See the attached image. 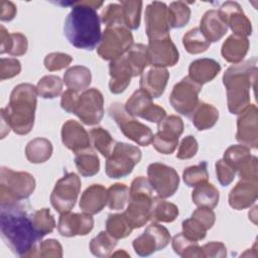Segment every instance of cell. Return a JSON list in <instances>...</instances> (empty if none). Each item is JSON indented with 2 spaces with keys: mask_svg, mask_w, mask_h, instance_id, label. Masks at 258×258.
<instances>
[{
  "mask_svg": "<svg viewBox=\"0 0 258 258\" xmlns=\"http://www.w3.org/2000/svg\"><path fill=\"white\" fill-rule=\"evenodd\" d=\"M0 233L5 245L19 257H36L38 242L31 214L19 204L1 207Z\"/></svg>",
  "mask_w": 258,
  "mask_h": 258,
  "instance_id": "obj_1",
  "label": "cell"
},
{
  "mask_svg": "<svg viewBox=\"0 0 258 258\" xmlns=\"http://www.w3.org/2000/svg\"><path fill=\"white\" fill-rule=\"evenodd\" d=\"M72 10L68 14L63 32L69 42L77 48L93 50L98 47L101 39V20L97 10L102 1H76L71 3Z\"/></svg>",
  "mask_w": 258,
  "mask_h": 258,
  "instance_id": "obj_2",
  "label": "cell"
},
{
  "mask_svg": "<svg viewBox=\"0 0 258 258\" xmlns=\"http://www.w3.org/2000/svg\"><path fill=\"white\" fill-rule=\"evenodd\" d=\"M257 58L251 57L229 67L223 75L227 90L230 113L238 115L250 105V89L255 88L257 79Z\"/></svg>",
  "mask_w": 258,
  "mask_h": 258,
  "instance_id": "obj_3",
  "label": "cell"
},
{
  "mask_svg": "<svg viewBox=\"0 0 258 258\" xmlns=\"http://www.w3.org/2000/svg\"><path fill=\"white\" fill-rule=\"evenodd\" d=\"M36 87L22 83L14 87L10 94L9 103L0 111L1 119L18 135L28 134L34 124L37 104Z\"/></svg>",
  "mask_w": 258,
  "mask_h": 258,
  "instance_id": "obj_4",
  "label": "cell"
},
{
  "mask_svg": "<svg viewBox=\"0 0 258 258\" xmlns=\"http://www.w3.org/2000/svg\"><path fill=\"white\" fill-rule=\"evenodd\" d=\"M153 188L145 176L135 177L129 188V204L123 213L132 229L143 227L150 220Z\"/></svg>",
  "mask_w": 258,
  "mask_h": 258,
  "instance_id": "obj_5",
  "label": "cell"
},
{
  "mask_svg": "<svg viewBox=\"0 0 258 258\" xmlns=\"http://www.w3.org/2000/svg\"><path fill=\"white\" fill-rule=\"evenodd\" d=\"M35 189V179L26 171H15L2 166L0 170V206L18 204L28 199Z\"/></svg>",
  "mask_w": 258,
  "mask_h": 258,
  "instance_id": "obj_6",
  "label": "cell"
},
{
  "mask_svg": "<svg viewBox=\"0 0 258 258\" xmlns=\"http://www.w3.org/2000/svg\"><path fill=\"white\" fill-rule=\"evenodd\" d=\"M133 35L123 24L106 25L97 52L105 60H113L125 54L133 45Z\"/></svg>",
  "mask_w": 258,
  "mask_h": 258,
  "instance_id": "obj_7",
  "label": "cell"
},
{
  "mask_svg": "<svg viewBox=\"0 0 258 258\" xmlns=\"http://www.w3.org/2000/svg\"><path fill=\"white\" fill-rule=\"evenodd\" d=\"M141 150L129 143L116 142L111 155L107 158L105 171L110 178H122L129 175L141 160Z\"/></svg>",
  "mask_w": 258,
  "mask_h": 258,
  "instance_id": "obj_8",
  "label": "cell"
},
{
  "mask_svg": "<svg viewBox=\"0 0 258 258\" xmlns=\"http://www.w3.org/2000/svg\"><path fill=\"white\" fill-rule=\"evenodd\" d=\"M108 114L128 139L141 146H147L152 142L153 133L151 129L128 114L123 104L112 103L108 108Z\"/></svg>",
  "mask_w": 258,
  "mask_h": 258,
  "instance_id": "obj_9",
  "label": "cell"
},
{
  "mask_svg": "<svg viewBox=\"0 0 258 258\" xmlns=\"http://www.w3.org/2000/svg\"><path fill=\"white\" fill-rule=\"evenodd\" d=\"M81 190V179L75 172H67L60 177L50 195L51 206L59 214L71 212Z\"/></svg>",
  "mask_w": 258,
  "mask_h": 258,
  "instance_id": "obj_10",
  "label": "cell"
},
{
  "mask_svg": "<svg viewBox=\"0 0 258 258\" xmlns=\"http://www.w3.org/2000/svg\"><path fill=\"white\" fill-rule=\"evenodd\" d=\"M202 87L188 77H184L174 85L169 96L170 105L177 113L189 117L200 103L199 94Z\"/></svg>",
  "mask_w": 258,
  "mask_h": 258,
  "instance_id": "obj_11",
  "label": "cell"
},
{
  "mask_svg": "<svg viewBox=\"0 0 258 258\" xmlns=\"http://www.w3.org/2000/svg\"><path fill=\"white\" fill-rule=\"evenodd\" d=\"M148 180L158 198L172 197L178 188L179 176L176 170L164 163L153 162L147 167Z\"/></svg>",
  "mask_w": 258,
  "mask_h": 258,
  "instance_id": "obj_12",
  "label": "cell"
},
{
  "mask_svg": "<svg viewBox=\"0 0 258 258\" xmlns=\"http://www.w3.org/2000/svg\"><path fill=\"white\" fill-rule=\"evenodd\" d=\"M74 114L86 125L100 123L104 116L103 94L96 88L84 91L79 96Z\"/></svg>",
  "mask_w": 258,
  "mask_h": 258,
  "instance_id": "obj_13",
  "label": "cell"
},
{
  "mask_svg": "<svg viewBox=\"0 0 258 258\" xmlns=\"http://www.w3.org/2000/svg\"><path fill=\"white\" fill-rule=\"evenodd\" d=\"M169 231L162 225L152 222L142 235L134 239L132 246L137 255L146 257L164 249L170 242Z\"/></svg>",
  "mask_w": 258,
  "mask_h": 258,
  "instance_id": "obj_14",
  "label": "cell"
},
{
  "mask_svg": "<svg viewBox=\"0 0 258 258\" xmlns=\"http://www.w3.org/2000/svg\"><path fill=\"white\" fill-rule=\"evenodd\" d=\"M125 110L133 117H140L152 123H159L166 117L165 110L154 104L152 98L145 91H135L125 104Z\"/></svg>",
  "mask_w": 258,
  "mask_h": 258,
  "instance_id": "obj_15",
  "label": "cell"
},
{
  "mask_svg": "<svg viewBox=\"0 0 258 258\" xmlns=\"http://www.w3.org/2000/svg\"><path fill=\"white\" fill-rule=\"evenodd\" d=\"M148 63L155 68L173 67L179 59V52L170 35L148 40Z\"/></svg>",
  "mask_w": 258,
  "mask_h": 258,
  "instance_id": "obj_16",
  "label": "cell"
},
{
  "mask_svg": "<svg viewBox=\"0 0 258 258\" xmlns=\"http://www.w3.org/2000/svg\"><path fill=\"white\" fill-rule=\"evenodd\" d=\"M145 31L148 39L169 36V20L167 6L163 2L153 1L145 9Z\"/></svg>",
  "mask_w": 258,
  "mask_h": 258,
  "instance_id": "obj_17",
  "label": "cell"
},
{
  "mask_svg": "<svg viewBox=\"0 0 258 258\" xmlns=\"http://www.w3.org/2000/svg\"><path fill=\"white\" fill-rule=\"evenodd\" d=\"M236 139L249 148H257L258 145V110L250 104L243 110L237 119Z\"/></svg>",
  "mask_w": 258,
  "mask_h": 258,
  "instance_id": "obj_18",
  "label": "cell"
},
{
  "mask_svg": "<svg viewBox=\"0 0 258 258\" xmlns=\"http://www.w3.org/2000/svg\"><path fill=\"white\" fill-rule=\"evenodd\" d=\"M218 13L226 25L231 28L233 34L247 37L252 33L251 22L238 2H224L220 6Z\"/></svg>",
  "mask_w": 258,
  "mask_h": 258,
  "instance_id": "obj_19",
  "label": "cell"
},
{
  "mask_svg": "<svg viewBox=\"0 0 258 258\" xmlns=\"http://www.w3.org/2000/svg\"><path fill=\"white\" fill-rule=\"evenodd\" d=\"M94 228V219L87 213H62L57 223V231L63 237L86 236Z\"/></svg>",
  "mask_w": 258,
  "mask_h": 258,
  "instance_id": "obj_20",
  "label": "cell"
},
{
  "mask_svg": "<svg viewBox=\"0 0 258 258\" xmlns=\"http://www.w3.org/2000/svg\"><path fill=\"white\" fill-rule=\"evenodd\" d=\"M61 141L75 154L91 147V139L87 130L77 121L68 120L61 127Z\"/></svg>",
  "mask_w": 258,
  "mask_h": 258,
  "instance_id": "obj_21",
  "label": "cell"
},
{
  "mask_svg": "<svg viewBox=\"0 0 258 258\" xmlns=\"http://www.w3.org/2000/svg\"><path fill=\"white\" fill-rule=\"evenodd\" d=\"M109 89L113 94L123 93L130 85L131 78H133L132 69L127 60L126 54H123L109 63Z\"/></svg>",
  "mask_w": 258,
  "mask_h": 258,
  "instance_id": "obj_22",
  "label": "cell"
},
{
  "mask_svg": "<svg viewBox=\"0 0 258 258\" xmlns=\"http://www.w3.org/2000/svg\"><path fill=\"white\" fill-rule=\"evenodd\" d=\"M258 197V180L241 179L229 194V205L237 211L251 207Z\"/></svg>",
  "mask_w": 258,
  "mask_h": 258,
  "instance_id": "obj_23",
  "label": "cell"
},
{
  "mask_svg": "<svg viewBox=\"0 0 258 258\" xmlns=\"http://www.w3.org/2000/svg\"><path fill=\"white\" fill-rule=\"evenodd\" d=\"M169 73L166 68H151L143 72L140 79V89L150 95L152 99L159 98L165 91Z\"/></svg>",
  "mask_w": 258,
  "mask_h": 258,
  "instance_id": "obj_24",
  "label": "cell"
},
{
  "mask_svg": "<svg viewBox=\"0 0 258 258\" xmlns=\"http://www.w3.org/2000/svg\"><path fill=\"white\" fill-rule=\"evenodd\" d=\"M108 203V191L102 184H92L85 189L80 200V209L89 215L100 213Z\"/></svg>",
  "mask_w": 258,
  "mask_h": 258,
  "instance_id": "obj_25",
  "label": "cell"
},
{
  "mask_svg": "<svg viewBox=\"0 0 258 258\" xmlns=\"http://www.w3.org/2000/svg\"><path fill=\"white\" fill-rule=\"evenodd\" d=\"M221 71V64L213 58H198L188 67V78L199 85L213 81Z\"/></svg>",
  "mask_w": 258,
  "mask_h": 258,
  "instance_id": "obj_26",
  "label": "cell"
},
{
  "mask_svg": "<svg viewBox=\"0 0 258 258\" xmlns=\"http://www.w3.org/2000/svg\"><path fill=\"white\" fill-rule=\"evenodd\" d=\"M199 28L210 42L219 41L228 31V26L215 9L208 10L204 14Z\"/></svg>",
  "mask_w": 258,
  "mask_h": 258,
  "instance_id": "obj_27",
  "label": "cell"
},
{
  "mask_svg": "<svg viewBox=\"0 0 258 258\" xmlns=\"http://www.w3.org/2000/svg\"><path fill=\"white\" fill-rule=\"evenodd\" d=\"M250 42L247 37L231 34L223 43L221 53L224 59L231 63L241 62L247 54Z\"/></svg>",
  "mask_w": 258,
  "mask_h": 258,
  "instance_id": "obj_28",
  "label": "cell"
},
{
  "mask_svg": "<svg viewBox=\"0 0 258 258\" xmlns=\"http://www.w3.org/2000/svg\"><path fill=\"white\" fill-rule=\"evenodd\" d=\"M0 53H8L13 56L24 55L28 48V41L20 32L8 33L6 28L0 26Z\"/></svg>",
  "mask_w": 258,
  "mask_h": 258,
  "instance_id": "obj_29",
  "label": "cell"
},
{
  "mask_svg": "<svg viewBox=\"0 0 258 258\" xmlns=\"http://www.w3.org/2000/svg\"><path fill=\"white\" fill-rule=\"evenodd\" d=\"M189 117L194 126L198 130L204 131L215 126L219 119V111L209 103L200 102Z\"/></svg>",
  "mask_w": 258,
  "mask_h": 258,
  "instance_id": "obj_30",
  "label": "cell"
},
{
  "mask_svg": "<svg viewBox=\"0 0 258 258\" xmlns=\"http://www.w3.org/2000/svg\"><path fill=\"white\" fill-rule=\"evenodd\" d=\"M92 74L85 66H74L68 69L63 75L64 85L76 92H84L91 85Z\"/></svg>",
  "mask_w": 258,
  "mask_h": 258,
  "instance_id": "obj_31",
  "label": "cell"
},
{
  "mask_svg": "<svg viewBox=\"0 0 258 258\" xmlns=\"http://www.w3.org/2000/svg\"><path fill=\"white\" fill-rule=\"evenodd\" d=\"M51 142L43 137H36L30 140L25 147V156L31 163H43L52 154Z\"/></svg>",
  "mask_w": 258,
  "mask_h": 258,
  "instance_id": "obj_32",
  "label": "cell"
},
{
  "mask_svg": "<svg viewBox=\"0 0 258 258\" xmlns=\"http://www.w3.org/2000/svg\"><path fill=\"white\" fill-rule=\"evenodd\" d=\"M191 200L198 207L214 209L219 203L220 194L214 184L206 181L195 186L191 192Z\"/></svg>",
  "mask_w": 258,
  "mask_h": 258,
  "instance_id": "obj_33",
  "label": "cell"
},
{
  "mask_svg": "<svg viewBox=\"0 0 258 258\" xmlns=\"http://www.w3.org/2000/svg\"><path fill=\"white\" fill-rule=\"evenodd\" d=\"M75 164L81 175L89 177L100 170V160L97 153L90 147L76 153Z\"/></svg>",
  "mask_w": 258,
  "mask_h": 258,
  "instance_id": "obj_34",
  "label": "cell"
},
{
  "mask_svg": "<svg viewBox=\"0 0 258 258\" xmlns=\"http://www.w3.org/2000/svg\"><path fill=\"white\" fill-rule=\"evenodd\" d=\"M178 214L179 211L176 205L158 197L153 200L150 213V220L152 222L171 223L177 218Z\"/></svg>",
  "mask_w": 258,
  "mask_h": 258,
  "instance_id": "obj_35",
  "label": "cell"
},
{
  "mask_svg": "<svg viewBox=\"0 0 258 258\" xmlns=\"http://www.w3.org/2000/svg\"><path fill=\"white\" fill-rule=\"evenodd\" d=\"M172 249L175 254L182 258H202V247L198 242L187 239L182 233L176 234L172 238Z\"/></svg>",
  "mask_w": 258,
  "mask_h": 258,
  "instance_id": "obj_36",
  "label": "cell"
},
{
  "mask_svg": "<svg viewBox=\"0 0 258 258\" xmlns=\"http://www.w3.org/2000/svg\"><path fill=\"white\" fill-rule=\"evenodd\" d=\"M125 54L132 69L133 77L142 75L144 69L149 64L147 56V45L142 43L133 44Z\"/></svg>",
  "mask_w": 258,
  "mask_h": 258,
  "instance_id": "obj_37",
  "label": "cell"
},
{
  "mask_svg": "<svg viewBox=\"0 0 258 258\" xmlns=\"http://www.w3.org/2000/svg\"><path fill=\"white\" fill-rule=\"evenodd\" d=\"M91 144L95 149H97L104 157L108 158L114 148L115 141L111 134L102 127H95L90 130Z\"/></svg>",
  "mask_w": 258,
  "mask_h": 258,
  "instance_id": "obj_38",
  "label": "cell"
},
{
  "mask_svg": "<svg viewBox=\"0 0 258 258\" xmlns=\"http://www.w3.org/2000/svg\"><path fill=\"white\" fill-rule=\"evenodd\" d=\"M182 44L187 52L199 54L205 52L210 47L211 42L206 38L199 27H195L183 35Z\"/></svg>",
  "mask_w": 258,
  "mask_h": 258,
  "instance_id": "obj_39",
  "label": "cell"
},
{
  "mask_svg": "<svg viewBox=\"0 0 258 258\" xmlns=\"http://www.w3.org/2000/svg\"><path fill=\"white\" fill-rule=\"evenodd\" d=\"M117 241L107 231H102L91 240L90 251L94 256L108 257L115 249Z\"/></svg>",
  "mask_w": 258,
  "mask_h": 258,
  "instance_id": "obj_40",
  "label": "cell"
},
{
  "mask_svg": "<svg viewBox=\"0 0 258 258\" xmlns=\"http://www.w3.org/2000/svg\"><path fill=\"white\" fill-rule=\"evenodd\" d=\"M183 122L180 117L176 115H170L158 123L156 134L169 140L178 141V137L183 132Z\"/></svg>",
  "mask_w": 258,
  "mask_h": 258,
  "instance_id": "obj_41",
  "label": "cell"
},
{
  "mask_svg": "<svg viewBox=\"0 0 258 258\" xmlns=\"http://www.w3.org/2000/svg\"><path fill=\"white\" fill-rule=\"evenodd\" d=\"M190 8L186 2L175 1L167 7L170 28H181L187 24L190 18Z\"/></svg>",
  "mask_w": 258,
  "mask_h": 258,
  "instance_id": "obj_42",
  "label": "cell"
},
{
  "mask_svg": "<svg viewBox=\"0 0 258 258\" xmlns=\"http://www.w3.org/2000/svg\"><path fill=\"white\" fill-rule=\"evenodd\" d=\"M63 81L54 75H47L42 77L37 85L36 90L39 97L42 99H53L61 94Z\"/></svg>",
  "mask_w": 258,
  "mask_h": 258,
  "instance_id": "obj_43",
  "label": "cell"
},
{
  "mask_svg": "<svg viewBox=\"0 0 258 258\" xmlns=\"http://www.w3.org/2000/svg\"><path fill=\"white\" fill-rule=\"evenodd\" d=\"M123 11V20L124 25L128 29L136 30L140 25V15L142 9V1L140 0H127L120 1Z\"/></svg>",
  "mask_w": 258,
  "mask_h": 258,
  "instance_id": "obj_44",
  "label": "cell"
},
{
  "mask_svg": "<svg viewBox=\"0 0 258 258\" xmlns=\"http://www.w3.org/2000/svg\"><path fill=\"white\" fill-rule=\"evenodd\" d=\"M31 218L35 231L40 239L51 233L55 228V220L47 208L33 212L31 214Z\"/></svg>",
  "mask_w": 258,
  "mask_h": 258,
  "instance_id": "obj_45",
  "label": "cell"
},
{
  "mask_svg": "<svg viewBox=\"0 0 258 258\" xmlns=\"http://www.w3.org/2000/svg\"><path fill=\"white\" fill-rule=\"evenodd\" d=\"M132 230L123 214H110L106 220V231L117 240L128 237Z\"/></svg>",
  "mask_w": 258,
  "mask_h": 258,
  "instance_id": "obj_46",
  "label": "cell"
},
{
  "mask_svg": "<svg viewBox=\"0 0 258 258\" xmlns=\"http://www.w3.org/2000/svg\"><path fill=\"white\" fill-rule=\"evenodd\" d=\"M108 206L111 210H123L129 199V187L125 183H114L108 189Z\"/></svg>",
  "mask_w": 258,
  "mask_h": 258,
  "instance_id": "obj_47",
  "label": "cell"
},
{
  "mask_svg": "<svg viewBox=\"0 0 258 258\" xmlns=\"http://www.w3.org/2000/svg\"><path fill=\"white\" fill-rule=\"evenodd\" d=\"M209 172L208 164L206 161H202L198 165H192L186 167L182 172V179L184 183L189 187H195L196 185L208 181Z\"/></svg>",
  "mask_w": 258,
  "mask_h": 258,
  "instance_id": "obj_48",
  "label": "cell"
},
{
  "mask_svg": "<svg viewBox=\"0 0 258 258\" xmlns=\"http://www.w3.org/2000/svg\"><path fill=\"white\" fill-rule=\"evenodd\" d=\"M251 156L250 148L243 144L231 145L228 147L224 153V158L228 163H230L236 170V168L248 157Z\"/></svg>",
  "mask_w": 258,
  "mask_h": 258,
  "instance_id": "obj_49",
  "label": "cell"
},
{
  "mask_svg": "<svg viewBox=\"0 0 258 258\" xmlns=\"http://www.w3.org/2000/svg\"><path fill=\"white\" fill-rule=\"evenodd\" d=\"M182 227V234L189 240L192 241H201L205 239L207 235L208 229L197 219L190 217L189 219H186L181 224Z\"/></svg>",
  "mask_w": 258,
  "mask_h": 258,
  "instance_id": "obj_50",
  "label": "cell"
},
{
  "mask_svg": "<svg viewBox=\"0 0 258 258\" xmlns=\"http://www.w3.org/2000/svg\"><path fill=\"white\" fill-rule=\"evenodd\" d=\"M73 61V57L64 52H50L43 60L44 67L49 72L62 70Z\"/></svg>",
  "mask_w": 258,
  "mask_h": 258,
  "instance_id": "obj_51",
  "label": "cell"
},
{
  "mask_svg": "<svg viewBox=\"0 0 258 258\" xmlns=\"http://www.w3.org/2000/svg\"><path fill=\"white\" fill-rule=\"evenodd\" d=\"M36 257L61 258L62 247L60 243L54 239H47V240L41 241L37 247Z\"/></svg>",
  "mask_w": 258,
  "mask_h": 258,
  "instance_id": "obj_52",
  "label": "cell"
},
{
  "mask_svg": "<svg viewBox=\"0 0 258 258\" xmlns=\"http://www.w3.org/2000/svg\"><path fill=\"white\" fill-rule=\"evenodd\" d=\"M236 171L241 179L245 180H258V160L257 157L251 155L244 160L237 168Z\"/></svg>",
  "mask_w": 258,
  "mask_h": 258,
  "instance_id": "obj_53",
  "label": "cell"
},
{
  "mask_svg": "<svg viewBox=\"0 0 258 258\" xmlns=\"http://www.w3.org/2000/svg\"><path fill=\"white\" fill-rule=\"evenodd\" d=\"M100 20L106 25L109 24H123V11L121 4L118 3H111L106 8L103 9Z\"/></svg>",
  "mask_w": 258,
  "mask_h": 258,
  "instance_id": "obj_54",
  "label": "cell"
},
{
  "mask_svg": "<svg viewBox=\"0 0 258 258\" xmlns=\"http://www.w3.org/2000/svg\"><path fill=\"white\" fill-rule=\"evenodd\" d=\"M216 174L221 185L227 186L234 180L236 170L225 159H219L216 162Z\"/></svg>",
  "mask_w": 258,
  "mask_h": 258,
  "instance_id": "obj_55",
  "label": "cell"
},
{
  "mask_svg": "<svg viewBox=\"0 0 258 258\" xmlns=\"http://www.w3.org/2000/svg\"><path fill=\"white\" fill-rule=\"evenodd\" d=\"M199 149V144L197 139L192 135L185 136L178 147L176 157L178 159H189L194 157Z\"/></svg>",
  "mask_w": 258,
  "mask_h": 258,
  "instance_id": "obj_56",
  "label": "cell"
},
{
  "mask_svg": "<svg viewBox=\"0 0 258 258\" xmlns=\"http://www.w3.org/2000/svg\"><path fill=\"white\" fill-rule=\"evenodd\" d=\"M21 72V63L16 58L2 57L0 59V80L11 79Z\"/></svg>",
  "mask_w": 258,
  "mask_h": 258,
  "instance_id": "obj_57",
  "label": "cell"
},
{
  "mask_svg": "<svg viewBox=\"0 0 258 258\" xmlns=\"http://www.w3.org/2000/svg\"><path fill=\"white\" fill-rule=\"evenodd\" d=\"M191 217L201 222L208 230H210L216 222L215 213L213 212L212 209L206 207H199L196 211H194Z\"/></svg>",
  "mask_w": 258,
  "mask_h": 258,
  "instance_id": "obj_58",
  "label": "cell"
},
{
  "mask_svg": "<svg viewBox=\"0 0 258 258\" xmlns=\"http://www.w3.org/2000/svg\"><path fill=\"white\" fill-rule=\"evenodd\" d=\"M203 257H218V258H224L227 256V248L222 242L213 241L210 243L205 244L202 247Z\"/></svg>",
  "mask_w": 258,
  "mask_h": 258,
  "instance_id": "obj_59",
  "label": "cell"
},
{
  "mask_svg": "<svg viewBox=\"0 0 258 258\" xmlns=\"http://www.w3.org/2000/svg\"><path fill=\"white\" fill-rule=\"evenodd\" d=\"M79 94L76 91H73L71 89H68L61 94V99H60V106L61 108L71 114H74V111L77 106V102L79 99Z\"/></svg>",
  "mask_w": 258,
  "mask_h": 258,
  "instance_id": "obj_60",
  "label": "cell"
},
{
  "mask_svg": "<svg viewBox=\"0 0 258 258\" xmlns=\"http://www.w3.org/2000/svg\"><path fill=\"white\" fill-rule=\"evenodd\" d=\"M0 7H1L0 19L2 21H10L15 17L17 13V9L13 2L2 0L0 3Z\"/></svg>",
  "mask_w": 258,
  "mask_h": 258,
  "instance_id": "obj_61",
  "label": "cell"
},
{
  "mask_svg": "<svg viewBox=\"0 0 258 258\" xmlns=\"http://www.w3.org/2000/svg\"><path fill=\"white\" fill-rule=\"evenodd\" d=\"M118 255H121V256H125V257H130L129 254H127L124 250H121V251H118L116 253H114L112 256H118Z\"/></svg>",
  "mask_w": 258,
  "mask_h": 258,
  "instance_id": "obj_62",
  "label": "cell"
}]
</instances>
